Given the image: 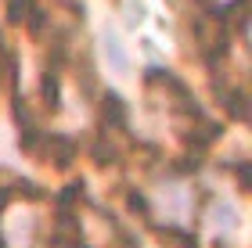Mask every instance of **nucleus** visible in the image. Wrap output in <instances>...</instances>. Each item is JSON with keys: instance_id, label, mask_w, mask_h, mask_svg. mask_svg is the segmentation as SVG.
Segmentation results:
<instances>
[{"instance_id": "f257e3e1", "label": "nucleus", "mask_w": 252, "mask_h": 248, "mask_svg": "<svg viewBox=\"0 0 252 248\" xmlns=\"http://www.w3.org/2000/svg\"><path fill=\"white\" fill-rule=\"evenodd\" d=\"M29 15H32V0H7V22L22 26V22H29Z\"/></svg>"}, {"instance_id": "f03ea898", "label": "nucleus", "mask_w": 252, "mask_h": 248, "mask_svg": "<svg viewBox=\"0 0 252 248\" xmlns=\"http://www.w3.org/2000/svg\"><path fill=\"white\" fill-rule=\"evenodd\" d=\"M223 108L231 111V119H245V94H242V90L223 94Z\"/></svg>"}, {"instance_id": "7ed1b4c3", "label": "nucleus", "mask_w": 252, "mask_h": 248, "mask_svg": "<svg viewBox=\"0 0 252 248\" xmlns=\"http://www.w3.org/2000/svg\"><path fill=\"white\" fill-rule=\"evenodd\" d=\"M105 47H108V58L116 69H126V51L119 47V40H116V32H105Z\"/></svg>"}, {"instance_id": "20e7f679", "label": "nucleus", "mask_w": 252, "mask_h": 248, "mask_svg": "<svg viewBox=\"0 0 252 248\" xmlns=\"http://www.w3.org/2000/svg\"><path fill=\"white\" fill-rule=\"evenodd\" d=\"M130 209H133V212H141V216H148V212H152V209H148V201H144L141 194H130Z\"/></svg>"}]
</instances>
